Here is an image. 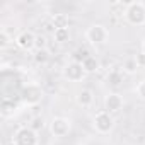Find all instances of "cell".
I'll list each match as a JSON object with an SVG mask.
<instances>
[{"instance_id": "cell-8", "label": "cell", "mask_w": 145, "mask_h": 145, "mask_svg": "<svg viewBox=\"0 0 145 145\" xmlns=\"http://www.w3.org/2000/svg\"><path fill=\"white\" fill-rule=\"evenodd\" d=\"M36 34L33 31H21L17 36H16V44L17 48L24 50V51H31L36 48Z\"/></svg>"}, {"instance_id": "cell-16", "label": "cell", "mask_w": 145, "mask_h": 145, "mask_svg": "<svg viewBox=\"0 0 145 145\" xmlns=\"http://www.w3.org/2000/svg\"><path fill=\"white\" fill-rule=\"evenodd\" d=\"M17 108H19V106H17V103H16L14 99L4 97V101H2V113H4V116H9V114L14 113Z\"/></svg>"}, {"instance_id": "cell-2", "label": "cell", "mask_w": 145, "mask_h": 145, "mask_svg": "<svg viewBox=\"0 0 145 145\" xmlns=\"http://www.w3.org/2000/svg\"><path fill=\"white\" fill-rule=\"evenodd\" d=\"M86 39L94 46L106 44L108 39H109V29L106 26H103V24H92L86 31Z\"/></svg>"}, {"instance_id": "cell-15", "label": "cell", "mask_w": 145, "mask_h": 145, "mask_svg": "<svg viewBox=\"0 0 145 145\" xmlns=\"http://www.w3.org/2000/svg\"><path fill=\"white\" fill-rule=\"evenodd\" d=\"M53 39L55 43L58 44H63L70 39V29L68 27H63V29H53Z\"/></svg>"}, {"instance_id": "cell-13", "label": "cell", "mask_w": 145, "mask_h": 145, "mask_svg": "<svg viewBox=\"0 0 145 145\" xmlns=\"http://www.w3.org/2000/svg\"><path fill=\"white\" fill-rule=\"evenodd\" d=\"M138 67H140L138 60L135 56H130V58H126L123 61L121 70H123V74H126V75H133V74H137V72H138Z\"/></svg>"}, {"instance_id": "cell-18", "label": "cell", "mask_w": 145, "mask_h": 145, "mask_svg": "<svg viewBox=\"0 0 145 145\" xmlns=\"http://www.w3.org/2000/svg\"><path fill=\"white\" fill-rule=\"evenodd\" d=\"M10 43H12L10 36L7 34V31H5V29H2V31H0V48H7Z\"/></svg>"}, {"instance_id": "cell-11", "label": "cell", "mask_w": 145, "mask_h": 145, "mask_svg": "<svg viewBox=\"0 0 145 145\" xmlns=\"http://www.w3.org/2000/svg\"><path fill=\"white\" fill-rule=\"evenodd\" d=\"M80 63H82V67H84V70L87 72V74H94V72H97L99 70V60L94 56V55H87L86 58H82L80 60Z\"/></svg>"}, {"instance_id": "cell-5", "label": "cell", "mask_w": 145, "mask_h": 145, "mask_svg": "<svg viewBox=\"0 0 145 145\" xmlns=\"http://www.w3.org/2000/svg\"><path fill=\"white\" fill-rule=\"evenodd\" d=\"M12 143L14 145H38L39 143L38 131H34L31 126H21L14 133Z\"/></svg>"}, {"instance_id": "cell-19", "label": "cell", "mask_w": 145, "mask_h": 145, "mask_svg": "<svg viewBox=\"0 0 145 145\" xmlns=\"http://www.w3.org/2000/svg\"><path fill=\"white\" fill-rule=\"evenodd\" d=\"M135 94H137L140 99H143V101H145V79H143V80H140V82L137 84V87H135Z\"/></svg>"}, {"instance_id": "cell-17", "label": "cell", "mask_w": 145, "mask_h": 145, "mask_svg": "<svg viewBox=\"0 0 145 145\" xmlns=\"http://www.w3.org/2000/svg\"><path fill=\"white\" fill-rule=\"evenodd\" d=\"M33 58H34L36 65H46L48 60H50V53H48V50H36V53L33 55Z\"/></svg>"}, {"instance_id": "cell-1", "label": "cell", "mask_w": 145, "mask_h": 145, "mask_svg": "<svg viewBox=\"0 0 145 145\" xmlns=\"http://www.w3.org/2000/svg\"><path fill=\"white\" fill-rule=\"evenodd\" d=\"M125 21L131 26H145V4L143 2H130L125 9Z\"/></svg>"}, {"instance_id": "cell-3", "label": "cell", "mask_w": 145, "mask_h": 145, "mask_svg": "<svg viewBox=\"0 0 145 145\" xmlns=\"http://www.w3.org/2000/svg\"><path fill=\"white\" fill-rule=\"evenodd\" d=\"M92 126H94V130L97 133L106 135V133H109L114 128V118H113L111 113H108L104 109L103 111H97L94 114V118H92Z\"/></svg>"}, {"instance_id": "cell-12", "label": "cell", "mask_w": 145, "mask_h": 145, "mask_svg": "<svg viewBox=\"0 0 145 145\" xmlns=\"http://www.w3.org/2000/svg\"><path fill=\"white\" fill-rule=\"evenodd\" d=\"M106 82L113 87H118L121 82H123V70L121 68H113L108 72V75H106Z\"/></svg>"}, {"instance_id": "cell-22", "label": "cell", "mask_w": 145, "mask_h": 145, "mask_svg": "<svg viewBox=\"0 0 145 145\" xmlns=\"http://www.w3.org/2000/svg\"><path fill=\"white\" fill-rule=\"evenodd\" d=\"M140 50H142V53L145 55V38L142 39V44H140Z\"/></svg>"}, {"instance_id": "cell-20", "label": "cell", "mask_w": 145, "mask_h": 145, "mask_svg": "<svg viewBox=\"0 0 145 145\" xmlns=\"http://www.w3.org/2000/svg\"><path fill=\"white\" fill-rule=\"evenodd\" d=\"M29 126H31V128H33L34 131H39V130H41V128L44 126V121H43L41 118H34V120H33V123H31Z\"/></svg>"}, {"instance_id": "cell-7", "label": "cell", "mask_w": 145, "mask_h": 145, "mask_svg": "<svg viewBox=\"0 0 145 145\" xmlns=\"http://www.w3.org/2000/svg\"><path fill=\"white\" fill-rule=\"evenodd\" d=\"M70 120L68 118H63V116H55L51 121H50V131L53 137L56 138H63L68 135L70 131Z\"/></svg>"}, {"instance_id": "cell-21", "label": "cell", "mask_w": 145, "mask_h": 145, "mask_svg": "<svg viewBox=\"0 0 145 145\" xmlns=\"http://www.w3.org/2000/svg\"><path fill=\"white\" fill-rule=\"evenodd\" d=\"M36 50H46V39L43 36L36 38Z\"/></svg>"}, {"instance_id": "cell-6", "label": "cell", "mask_w": 145, "mask_h": 145, "mask_svg": "<svg viewBox=\"0 0 145 145\" xmlns=\"http://www.w3.org/2000/svg\"><path fill=\"white\" fill-rule=\"evenodd\" d=\"M86 74H87V72L84 70L82 63L77 61V60L67 63L65 68H63V77H65L68 82H80V80L86 77Z\"/></svg>"}, {"instance_id": "cell-14", "label": "cell", "mask_w": 145, "mask_h": 145, "mask_svg": "<svg viewBox=\"0 0 145 145\" xmlns=\"http://www.w3.org/2000/svg\"><path fill=\"white\" fill-rule=\"evenodd\" d=\"M68 22H70V19H68V16H67L65 12L53 14V17H51V24H53V27H55V29L68 27Z\"/></svg>"}, {"instance_id": "cell-9", "label": "cell", "mask_w": 145, "mask_h": 145, "mask_svg": "<svg viewBox=\"0 0 145 145\" xmlns=\"http://www.w3.org/2000/svg\"><path fill=\"white\" fill-rule=\"evenodd\" d=\"M123 104H125V101H123L121 94H118V92H109L104 97V111H108L111 114L120 113L123 109Z\"/></svg>"}, {"instance_id": "cell-4", "label": "cell", "mask_w": 145, "mask_h": 145, "mask_svg": "<svg viewBox=\"0 0 145 145\" xmlns=\"http://www.w3.org/2000/svg\"><path fill=\"white\" fill-rule=\"evenodd\" d=\"M21 97H22L24 104H27V106H36V104H39L41 99H43V89H41L39 84L29 82V84H26V86L22 87Z\"/></svg>"}, {"instance_id": "cell-10", "label": "cell", "mask_w": 145, "mask_h": 145, "mask_svg": "<svg viewBox=\"0 0 145 145\" xmlns=\"http://www.w3.org/2000/svg\"><path fill=\"white\" fill-rule=\"evenodd\" d=\"M75 101H77V104L80 108H91L94 104V94H92L91 89H82L75 96Z\"/></svg>"}]
</instances>
